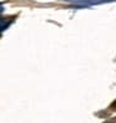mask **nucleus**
<instances>
[{
  "mask_svg": "<svg viewBox=\"0 0 116 123\" xmlns=\"http://www.w3.org/2000/svg\"><path fill=\"white\" fill-rule=\"evenodd\" d=\"M9 25V23H4V21H0V31L4 30V29Z\"/></svg>",
  "mask_w": 116,
  "mask_h": 123,
  "instance_id": "obj_1",
  "label": "nucleus"
}]
</instances>
